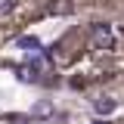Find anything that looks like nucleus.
<instances>
[{
    "instance_id": "obj_7",
    "label": "nucleus",
    "mask_w": 124,
    "mask_h": 124,
    "mask_svg": "<svg viewBox=\"0 0 124 124\" xmlns=\"http://www.w3.org/2000/svg\"><path fill=\"white\" fill-rule=\"evenodd\" d=\"M93 124H106V121H102V118H96V121H93Z\"/></svg>"
},
{
    "instance_id": "obj_3",
    "label": "nucleus",
    "mask_w": 124,
    "mask_h": 124,
    "mask_svg": "<svg viewBox=\"0 0 124 124\" xmlns=\"http://www.w3.org/2000/svg\"><path fill=\"white\" fill-rule=\"evenodd\" d=\"M50 13L53 16H65V13H71V3L68 0H53L50 3Z\"/></svg>"
},
{
    "instance_id": "obj_4",
    "label": "nucleus",
    "mask_w": 124,
    "mask_h": 124,
    "mask_svg": "<svg viewBox=\"0 0 124 124\" xmlns=\"http://www.w3.org/2000/svg\"><path fill=\"white\" fill-rule=\"evenodd\" d=\"M19 46H25V50H37L40 40H37L34 34H25V37H19Z\"/></svg>"
},
{
    "instance_id": "obj_2",
    "label": "nucleus",
    "mask_w": 124,
    "mask_h": 124,
    "mask_svg": "<svg viewBox=\"0 0 124 124\" xmlns=\"http://www.w3.org/2000/svg\"><path fill=\"white\" fill-rule=\"evenodd\" d=\"M118 108V102L112 99V96H102V99H96V115H112Z\"/></svg>"
},
{
    "instance_id": "obj_6",
    "label": "nucleus",
    "mask_w": 124,
    "mask_h": 124,
    "mask_svg": "<svg viewBox=\"0 0 124 124\" xmlns=\"http://www.w3.org/2000/svg\"><path fill=\"white\" fill-rule=\"evenodd\" d=\"M34 112H37V115H46V112H50V102H40V106L34 108Z\"/></svg>"
},
{
    "instance_id": "obj_5",
    "label": "nucleus",
    "mask_w": 124,
    "mask_h": 124,
    "mask_svg": "<svg viewBox=\"0 0 124 124\" xmlns=\"http://www.w3.org/2000/svg\"><path fill=\"white\" fill-rule=\"evenodd\" d=\"M16 9V0H0V16H9Z\"/></svg>"
},
{
    "instance_id": "obj_1",
    "label": "nucleus",
    "mask_w": 124,
    "mask_h": 124,
    "mask_svg": "<svg viewBox=\"0 0 124 124\" xmlns=\"http://www.w3.org/2000/svg\"><path fill=\"white\" fill-rule=\"evenodd\" d=\"M93 46H96V50H112V46H115V34H112V25H106V22L93 25Z\"/></svg>"
}]
</instances>
